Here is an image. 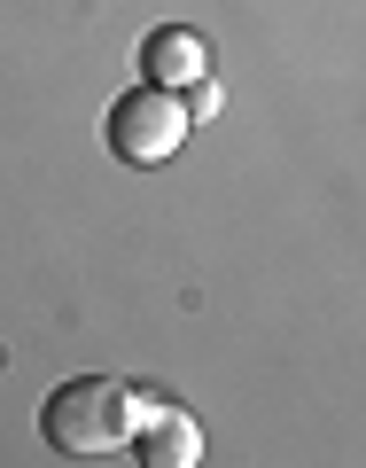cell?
<instances>
[{"label": "cell", "instance_id": "6da1fadb", "mask_svg": "<svg viewBox=\"0 0 366 468\" xmlns=\"http://www.w3.org/2000/svg\"><path fill=\"white\" fill-rule=\"evenodd\" d=\"M141 406L133 390L117 383V375H70V383L47 390V406H39V430H47V445L63 452V461H110L125 437H133Z\"/></svg>", "mask_w": 366, "mask_h": 468}, {"label": "cell", "instance_id": "7a4b0ae2", "mask_svg": "<svg viewBox=\"0 0 366 468\" xmlns=\"http://www.w3.org/2000/svg\"><path fill=\"white\" fill-rule=\"evenodd\" d=\"M110 149L125 156V165H164V156H180V141H187V101L172 94V86H125V94L110 101Z\"/></svg>", "mask_w": 366, "mask_h": 468}, {"label": "cell", "instance_id": "3957f363", "mask_svg": "<svg viewBox=\"0 0 366 468\" xmlns=\"http://www.w3.org/2000/svg\"><path fill=\"white\" fill-rule=\"evenodd\" d=\"M141 79L172 86V94H195V86L211 79V48H203V32H187V24H156V32L141 39Z\"/></svg>", "mask_w": 366, "mask_h": 468}, {"label": "cell", "instance_id": "277c9868", "mask_svg": "<svg viewBox=\"0 0 366 468\" xmlns=\"http://www.w3.org/2000/svg\"><path fill=\"white\" fill-rule=\"evenodd\" d=\"M141 461L149 468H195L203 461V430L187 414H172V406H149V414H141Z\"/></svg>", "mask_w": 366, "mask_h": 468}]
</instances>
